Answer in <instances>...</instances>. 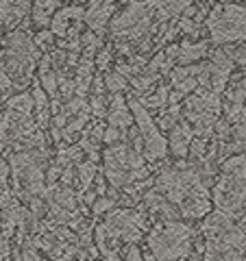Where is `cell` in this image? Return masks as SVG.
<instances>
[{"label": "cell", "instance_id": "obj_10", "mask_svg": "<svg viewBox=\"0 0 246 261\" xmlns=\"http://www.w3.org/2000/svg\"><path fill=\"white\" fill-rule=\"evenodd\" d=\"M42 85H44V92L51 94V96H57V87H59V81L53 72H44V79H42Z\"/></svg>", "mask_w": 246, "mask_h": 261}, {"label": "cell", "instance_id": "obj_15", "mask_svg": "<svg viewBox=\"0 0 246 261\" xmlns=\"http://www.w3.org/2000/svg\"><path fill=\"white\" fill-rule=\"evenodd\" d=\"M92 109L96 116H105V107H103V96H96L94 102H92Z\"/></svg>", "mask_w": 246, "mask_h": 261}, {"label": "cell", "instance_id": "obj_5", "mask_svg": "<svg viewBox=\"0 0 246 261\" xmlns=\"http://www.w3.org/2000/svg\"><path fill=\"white\" fill-rule=\"evenodd\" d=\"M194 140V130L190 128L187 122H181L179 126L172 128V137H170V146H172V152L177 154V157H185L187 154V148H190V144Z\"/></svg>", "mask_w": 246, "mask_h": 261}, {"label": "cell", "instance_id": "obj_21", "mask_svg": "<svg viewBox=\"0 0 246 261\" xmlns=\"http://www.w3.org/2000/svg\"><path fill=\"white\" fill-rule=\"evenodd\" d=\"M59 261H68V259H59Z\"/></svg>", "mask_w": 246, "mask_h": 261}, {"label": "cell", "instance_id": "obj_1", "mask_svg": "<svg viewBox=\"0 0 246 261\" xmlns=\"http://www.w3.org/2000/svg\"><path fill=\"white\" fill-rule=\"evenodd\" d=\"M214 44L242 42L246 37V5H218L207 18Z\"/></svg>", "mask_w": 246, "mask_h": 261}, {"label": "cell", "instance_id": "obj_18", "mask_svg": "<svg viewBox=\"0 0 246 261\" xmlns=\"http://www.w3.org/2000/svg\"><path fill=\"white\" fill-rule=\"evenodd\" d=\"M109 61H111V53H101L98 55V65H101V68H107Z\"/></svg>", "mask_w": 246, "mask_h": 261}, {"label": "cell", "instance_id": "obj_2", "mask_svg": "<svg viewBox=\"0 0 246 261\" xmlns=\"http://www.w3.org/2000/svg\"><path fill=\"white\" fill-rule=\"evenodd\" d=\"M192 228L181 222H168L155 228V233L149 238V244L159 261H177L187 257L192 250L190 242Z\"/></svg>", "mask_w": 246, "mask_h": 261}, {"label": "cell", "instance_id": "obj_9", "mask_svg": "<svg viewBox=\"0 0 246 261\" xmlns=\"http://www.w3.org/2000/svg\"><path fill=\"white\" fill-rule=\"evenodd\" d=\"M94 174H96V166H94V163H83V166L79 168V178H81V183H83L85 187L92 183Z\"/></svg>", "mask_w": 246, "mask_h": 261}, {"label": "cell", "instance_id": "obj_13", "mask_svg": "<svg viewBox=\"0 0 246 261\" xmlns=\"http://www.w3.org/2000/svg\"><path fill=\"white\" fill-rule=\"evenodd\" d=\"M118 137H120V130H118V128H113V126H109V128H107V130H105V133H103V140L107 142V144L116 142Z\"/></svg>", "mask_w": 246, "mask_h": 261}, {"label": "cell", "instance_id": "obj_4", "mask_svg": "<svg viewBox=\"0 0 246 261\" xmlns=\"http://www.w3.org/2000/svg\"><path fill=\"white\" fill-rule=\"evenodd\" d=\"M113 7H116V5H111V3H92V5H89V9L85 11L87 24L96 33H103L105 31V24H107L109 15L113 11Z\"/></svg>", "mask_w": 246, "mask_h": 261}, {"label": "cell", "instance_id": "obj_8", "mask_svg": "<svg viewBox=\"0 0 246 261\" xmlns=\"http://www.w3.org/2000/svg\"><path fill=\"white\" fill-rule=\"evenodd\" d=\"M168 89L166 87H159L155 94H151V98H146V100H142V105H146V107H163L168 100Z\"/></svg>", "mask_w": 246, "mask_h": 261}, {"label": "cell", "instance_id": "obj_3", "mask_svg": "<svg viewBox=\"0 0 246 261\" xmlns=\"http://www.w3.org/2000/svg\"><path fill=\"white\" fill-rule=\"evenodd\" d=\"M29 3H0V27L15 29L18 22L27 15Z\"/></svg>", "mask_w": 246, "mask_h": 261}, {"label": "cell", "instance_id": "obj_19", "mask_svg": "<svg viewBox=\"0 0 246 261\" xmlns=\"http://www.w3.org/2000/svg\"><path fill=\"white\" fill-rule=\"evenodd\" d=\"M7 174H9V166H7V163H0V187L7 183Z\"/></svg>", "mask_w": 246, "mask_h": 261}, {"label": "cell", "instance_id": "obj_14", "mask_svg": "<svg viewBox=\"0 0 246 261\" xmlns=\"http://www.w3.org/2000/svg\"><path fill=\"white\" fill-rule=\"evenodd\" d=\"M125 255H127V261H144V259H142V255H139L137 246H133V244L129 246V252H125Z\"/></svg>", "mask_w": 246, "mask_h": 261}, {"label": "cell", "instance_id": "obj_17", "mask_svg": "<svg viewBox=\"0 0 246 261\" xmlns=\"http://www.w3.org/2000/svg\"><path fill=\"white\" fill-rule=\"evenodd\" d=\"M218 135L220 137H223V140H227V137H229V133H231V130H229V124H227V122H218Z\"/></svg>", "mask_w": 246, "mask_h": 261}, {"label": "cell", "instance_id": "obj_6", "mask_svg": "<svg viewBox=\"0 0 246 261\" xmlns=\"http://www.w3.org/2000/svg\"><path fill=\"white\" fill-rule=\"evenodd\" d=\"M107 120L113 128H120V126H131V122H133V116L129 113L127 109V102L122 100L120 96L113 98L111 102V109L107 111Z\"/></svg>", "mask_w": 246, "mask_h": 261}, {"label": "cell", "instance_id": "obj_7", "mask_svg": "<svg viewBox=\"0 0 246 261\" xmlns=\"http://www.w3.org/2000/svg\"><path fill=\"white\" fill-rule=\"evenodd\" d=\"M207 53L205 44H190V42H183L179 46V55H177V61L179 63H192L196 59H201Z\"/></svg>", "mask_w": 246, "mask_h": 261}, {"label": "cell", "instance_id": "obj_12", "mask_svg": "<svg viewBox=\"0 0 246 261\" xmlns=\"http://www.w3.org/2000/svg\"><path fill=\"white\" fill-rule=\"evenodd\" d=\"M113 205H116V200H111V198H98L94 202V214H103V211H109Z\"/></svg>", "mask_w": 246, "mask_h": 261}, {"label": "cell", "instance_id": "obj_20", "mask_svg": "<svg viewBox=\"0 0 246 261\" xmlns=\"http://www.w3.org/2000/svg\"><path fill=\"white\" fill-rule=\"evenodd\" d=\"M53 124H55V126H63V124H65V116H57V118L53 120Z\"/></svg>", "mask_w": 246, "mask_h": 261}, {"label": "cell", "instance_id": "obj_11", "mask_svg": "<svg viewBox=\"0 0 246 261\" xmlns=\"http://www.w3.org/2000/svg\"><path fill=\"white\" fill-rule=\"evenodd\" d=\"M105 85H107L111 92H120V89H125V85H127V79L122 76V74H111V76H107V81H105Z\"/></svg>", "mask_w": 246, "mask_h": 261}, {"label": "cell", "instance_id": "obj_16", "mask_svg": "<svg viewBox=\"0 0 246 261\" xmlns=\"http://www.w3.org/2000/svg\"><path fill=\"white\" fill-rule=\"evenodd\" d=\"M9 85H11L9 74H7V72H5V68H3V65H0V89H7Z\"/></svg>", "mask_w": 246, "mask_h": 261}]
</instances>
